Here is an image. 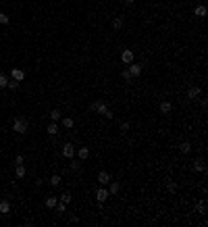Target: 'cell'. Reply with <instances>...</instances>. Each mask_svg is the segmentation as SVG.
I'll return each mask as SVG.
<instances>
[{
    "label": "cell",
    "mask_w": 208,
    "mask_h": 227,
    "mask_svg": "<svg viewBox=\"0 0 208 227\" xmlns=\"http://www.w3.org/2000/svg\"><path fill=\"white\" fill-rule=\"evenodd\" d=\"M125 2H127V4H133V2H135V0H125Z\"/></svg>",
    "instance_id": "d590c367"
},
{
    "label": "cell",
    "mask_w": 208,
    "mask_h": 227,
    "mask_svg": "<svg viewBox=\"0 0 208 227\" xmlns=\"http://www.w3.org/2000/svg\"><path fill=\"white\" fill-rule=\"evenodd\" d=\"M121 61L123 63H133V50H123V54H121Z\"/></svg>",
    "instance_id": "5b68a950"
},
{
    "label": "cell",
    "mask_w": 208,
    "mask_h": 227,
    "mask_svg": "<svg viewBox=\"0 0 208 227\" xmlns=\"http://www.w3.org/2000/svg\"><path fill=\"white\" fill-rule=\"evenodd\" d=\"M129 75L131 77H138L139 73H142V65H138V63H129Z\"/></svg>",
    "instance_id": "3957f363"
},
{
    "label": "cell",
    "mask_w": 208,
    "mask_h": 227,
    "mask_svg": "<svg viewBox=\"0 0 208 227\" xmlns=\"http://www.w3.org/2000/svg\"><path fill=\"white\" fill-rule=\"evenodd\" d=\"M61 183V175H52L50 177V186H58Z\"/></svg>",
    "instance_id": "484cf974"
},
{
    "label": "cell",
    "mask_w": 208,
    "mask_h": 227,
    "mask_svg": "<svg viewBox=\"0 0 208 227\" xmlns=\"http://www.w3.org/2000/svg\"><path fill=\"white\" fill-rule=\"evenodd\" d=\"M15 165H23V156H21V154L15 156Z\"/></svg>",
    "instance_id": "d6a6232c"
},
{
    "label": "cell",
    "mask_w": 208,
    "mask_h": 227,
    "mask_svg": "<svg viewBox=\"0 0 208 227\" xmlns=\"http://www.w3.org/2000/svg\"><path fill=\"white\" fill-rule=\"evenodd\" d=\"M194 171H198V173H206V165H204V160H202V158L194 160Z\"/></svg>",
    "instance_id": "277c9868"
},
{
    "label": "cell",
    "mask_w": 208,
    "mask_h": 227,
    "mask_svg": "<svg viewBox=\"0 0 208 227\" xmlns=\"http://www.w3.org/2000/svg\"><path fill=\"white\" fill-rule=\"evenodd\" d=\"M8 21H11V19H8V15H4V13H0V23H2V25H7Z\"/></svg>",
    "instance_id": "f546056e"
},
{
    "label": "cell",
    "mask_w": 208,
    "mask_h": 227,
    "mask_svg": "<svg viewBox=\"0 0 208 227\" xmlns=\"http://www.w3.org/2000/svg\"><path fill=\"white\" fill-rule=\"evenodd\" d=\"M194 211H196V213H200V215H204V213H206V202H204V200H202V202H198Z\"/></svg>",
    "instance_id": "9a60e30c"
},
{
    "label": "cell",
    "mask_w": 208,
    "mask_h": 227,
    "mask_svg": "<svg viewBox=\"0 0 208 227\" xmlns=\"http://www.w3.org/2000/svg\"><path fill=\"white\" fill-rule=\"evenodd\" d=\"M8 211H11V202H8V200H2V202H0V213L7 215Z\"/></svg>",
    "instance_id": "4fadbf2b"
},
{
    "label": "cell",
    "mask_w": 208,
    "mask_h": 227,
    "mask_svg": "<svg viewBox=\"0 0 208 227\" xmlns=\"http://www.w3.org/2000/svg\"><path fill=\"white\" fill-rule=\"evenodd\" d=\"M171 109H173V106H171V102H169V100H162V102H160V113L169 115V113H171Z\"/></svg>",
    "instance_id": "9c48e42d"
},
{
    "label": "cell",
    "mask_w": 208,
    "mask_h": 227,
    "mask_svg": "<svg viewBox=\"0 0 208 227\" xmlns=\"http://www.w3.org/2000/svg\"><path fill=\"white\" fill-rule=\"evenodd\" d=\"M61 117H62V115H61V110H58V109L50 110V119H52V121H61Z\"/></svg>",
    "instance_id": "2e32d148"
},
{
    "label": "cell",
    "mask_w": 208,
    "mask_h": 227,
    "mask_svg": "<svg viewBox=\"0 0 208 227\" xmlns=\"http://www.w3.org/2000/svg\"><path fill=\"white\" fill-rule=\"evenodd\" d=\"M7 88H8V90H17V88H19V81H15V79H11V81L7 83Z\"/></svg>",
    "instance_id": "83f0119b"
},
{
    "label": "cell",
    "mask_w": 208,
    "mask_h": 227,
    "mask_svg": "<svg viewBox=\"0 0 208 227\" xmlns=\"http://www.w3.org/2000/svg\"><path fill=\"white\" fill-rule=\"evenodd\" d=\"M73 154H75V148H73V146H71V144H65V146H62V156L71 158V156H73Z\"/></svg>",
    "instance_id": "8992f818"
},
{
    "label": "cell",
    "mask_w": 208,
    "mask_h": 227,
    "mask_svg": "<svg viewBox=\"0 0 208 227\" xmlns=\"http://www.w3.org/2000/svg\"><path fill=\"white\" fill-rule=\"evenodd\" d=\"M15 173H17V177H23V175H25V167H23V165H17Z\"/></svg>",
    "instance_id": "d4e9b609"
},
{
    "label": "cell",
    "mask_w": 208,
    "mask_h": 227,
    "mask_svg": "<svg viewBox=\"0 0 208 227\" xmlns=\"http://www.w3.org/2000/svg\"><path fill=\"white\" fill-rule=\"evenodd\" d=\"M46 131H48L50 136H54V133H58V127H56V123H50L48 127H46Z\"/></svg>",
    "instance_id": "44dd1931"
},
{
    "label": "cell",
    "mask_w": 208,
    "mask_h": 227,
    "mask_svg": "<svg viewBox=\"0 0 208 227\" xmlns=\"http://www.w3.org/2000/svg\"><path fill=\"white\" fill-rule=\"evenodd\" d=\"M56 202H58V200H56L54 196H50V198H46V206H48V208H54Z\"/></svg>",
    "instance_id": "ffe728a7"
},
{
    "label": "cell",
    "mask_w": 208,
    "mask_h": 227,
    "mask_svg": "<svg viewBox=\"0 0 208 227\" xmlns=\"http://www.w3.org/2000/svg\"><path fill=\"white\" fill-rule=\"evenodd\" d=\"M187 96L192 98V100H196V98L200 96V88H189L187 90Z\"/></svg>",
    "instance_id": "5bb4252c"
},
{
    "label": "cell",
    "mask_w": 208,
    "mask_h": 227,
    "mask_svg": "<svg viewBox=\"0 0 208 227\" xmlns=\"http://www.w3.org/2000/svg\"><path fill=\"white\" fill-rule=\"evenodd\" d=\"M104 117H106V119H112V110L108 109V110H106V113H104Z\"/></svg>",
    "instance_id": "e575fe53"
},
{
    "label": "cell",
    "mask_w": 208,
    "mask_h": 227,
    "mask_svg": "<svg viewBox=\"0 0 208 227\" xmlns=\"http://www.w3.org/2000/svg\"><path fill=\"white\" fill-rule=\"evenodd\" d=\"M61 200H62V202H67V204H69V202H71V194H69V192H65V194L61 196Z\"/></svg>",
    "instance_id": "4dcf8cb0"
},
{
    "label": "cell",
    "mask_w": 208,
    "mask_h": 227,
    "mask_svg": "<svg viewBox=\"0 0 208 227\" xmlns=\"http://www.w3.org/2000/svg\"><path fill=\"white\" fill-rule=\"evenodd\" d=\"M56 211H58V213H65V208H67V202H62V200H61V202H56Z\"/></svg>",
    "instance_id": "cb8c5ba5"
},
{
    "label": "cell",
    "mask_w": 208,
    "mask_h": 227,
    "mask_svg": "<svg viewBox=\"0 0 208 227\" xmlns=\"http://www.w3.org/2000/svg\"><path fill=\"white\" fill-rule=\"evenodd\" d=\"M11 75H13V79H15V81H23L25 73H23V69H13V71H11Z\"/></svg>",
    "instance_id": "ba28073f"
},
{
    "label": "cell",
    "mask_w": 208,
    "mask_h": 227,
    "mask_svg": "<svg viewBox=\"0 0 208 227\" xmlns=\"http://www.w3.org/2000/svg\"><path fill=\"white\" fill-rule=\"evenodd\" d=\"M90 109H92V110H96V113H100V115H104V113L108 110V106L104 104V100H96V102H92V104H90Z\"/></svg>",
    "instance_id": "7a4b0ae2"
},
{
    "label": "cell",
    "mask_w": 208,
    "mask_h": 227,
    "mask_svg": "<svg viewBox=\"0 0 208 227\" xmlns=\"http://www.w3.org/2000/svg\"><path fill=\"white\" fill-rule=\"evenodd\" d=\"M121 75H123V79H127V81H131V79H133V77L129 75V71H127V69H125L123 73H121Z\"/></svg>",
    "instance_id": "1f68e13d"
},
{
    "label": "cell",
    "mask_w": 208,
    "mask_h": 227,
    "mask_svg": "<svg viewBox=\"0 0 208 227\" xmlns=\"http://www.w3.org/2000/svg\"><path fill=\"white\" fill-rule=\"evenodd\" d=\"M27 127H29V123L23 117H15L13 119V131H15V133H25Z\"/></svg>",
    "instance_id": "6da1fadb"
},
{
    "label": "cell",
    "mask_w": 208,
    "mask_h": 227,
    "mask_svg": "<svg viewBox=\"0 0 208 227\" xmlns=\"http://www.w3.org/2000/svg\"><path fill=\"white\" fill-rule=\"evenodd\" d=\"M121 129H123V131L129 129V121H123V123H121Z\"/></svg>",
    "instance_id": "836d02e7"
},
{
    "label": "cell",
    "mask_w": 208,
    "mask_h": 227,
    "mask_svg": "<svg viewBox=\"0 0 208 227\" xmlns=\"http://www.w3.org/2000/svg\"><path fill=\"white\" fill-rule=\"evenodd\" d=\"M0 179H2V173H0Z\"/></svg>",
    "instance_id": "8d00e7d4"
},
{
    "label": "cell",
    "mask_w": 208,
    "mask_h": 227,
    "mask_svg": "<svg viewBox=\"0 0 208 227\" xmlns=\"http://www.w3.org/2000/svg\"><path fill=\"white\" fill-rule=\"evenodd\" d=\"M166 190H169V192H175V190H177L175 181H171V179H169V181H166Z\"/></svg>",
    "instance_id": "f1b7e54d"
},
{
    "label": "cell",
    "mask_w": 208,
    "mask_h": 227,
    "mask_svg": "<svg viewBox=\"0 0 208 227\" xmlns=\"http://www.w3.org/2000/svg\"><path fill=\"white\" fill-rule=\"evenodd\" d=\"M123 27V19H121V17H115V19H112V29H121Z\"/></svg>",
    "instance_id": "e0dca14e"
},
{
    "label": "cell",
    "mask_w": 208,
    "mask_h": 227,
    "mask_svg": "<svg viewBox=\"0 0 208 227\" xmlns=\"http://www.w3.org/2000/svg\"><path fill=\"white\" fill-rule=\"evenodd\" d=\"M61 119H62V125H65L67 129H71V127H73V119H71V117H61Z\"/></svg>",
    "instance_id": "d6986e66"
},
{
    "label": "cell",
    "mask_w": 208,
    "mask_h": 227,
    "mask_svg": "<svg viewBox=\"0 0 208 227\" xmlns=\"http://www.w3.org/2000/svg\"><path fill=\"white\" fill-rule=\"evenodd\" d=\"M108 183H111V181H108ZM119 188H121V186L112 181V183H111V188H108V194H117V192H119Z\"/></svg>",
    "instance_id": "7402d4cb"
},
{
    "label": "cell",
    "mask_w": 208,
    "mask_h": 227,
    "mask_svg": "<svg viewBox=\"0 0 208 227\" xmlns=\"http://www.w3.org/2000/svg\"><path fill=\"white\" fill-rule=\"evenodd\" d=\"M194 13H196V17H206V13H208V11H206V7H204V4H198Z\"/></svg>",
    "instance_id": "8fae6325"
},
{
    "label": "cell",
    "mask_w": 208,
    "mask_h": 227,
    "mask_svg": "<svg viewBox=\"0 0 208 227\" xmlns=\"http://www.w3.org/2000/svg\"><path fill=\"white\" fill-rule=\"evenodd\" d=\"M179 150L183 152V154H189V152H192V144H189V142H181V144H179Z\"/></svg>",
    "instance_id": "7c38bea8"
},
{
    "label": "cell",
    "mask_w": 208,
    "mask_h": 227,
    "mask_svg": "<svg viewBox=\"0 0 208 227\" xmlns=\"http://www.w3.org/2000/svg\"><path fill=\"white\" fill-rule=\"evenodd\" d=\"M7 83H8L7 75H4V73H0V90H2V88H7Z\"/></svg>",
    "instance_id": "4316f807"
},
{
    "label": "cell",
    "mask_w": 208,
    "mask_h": 227,
    "mask_svg": "<svg viewBox=\"0 0 208 227\" xmlns=\"http://www.w3.org/2000/svg\"><path fill=\"white\" fill-rule=\"evenodd\" d=\"M71 171H73V173L81 171V165H79V160H73V163H71Z\"/></svg>",
    "instance_id": "603a6c76"
},
{
    "label": "cell",
    "mask_w": 208,
    "mask_h": 227,
    "mask_svg": "<svg viewBox=\"0 0 208 227\" xmlns=\"http://www.w3.org/2000/svg\"><path fill=\"white\" fill-rule=\"evenodd\" d=\"M108 196H111V194H108V190H102V188H100V190H96V198H98V202H104V200L108 198Z\"/></svg>",
    "instance_id": "52a82bcc"
},
{
    "label": "cell",
    "mask_w": 208,
    "mask_h": 227,
    "mask_svg": "<svg viewBox=\"0 0 208 227\" xmlns=\"http://www.w3.org/2000/svg\"><path fill=\"white\" fill-rule=\"evenodd\" d=\"M88 156H90V148H85V146H83V148H79V158L83 160V158H88Z\"/></svg>",
    "instance_id": "ac0fdd59"
},
{
    "label": "cell",
    "mask_w": 208,
    "mask_h": 227,
    "mask_svg": "<svg viewBox=\"0 0 208 227\" xmlns=\"http://www.w3.org/2000/svg\"><path fill=\"white\" fill-rule=\"evenodd\" d=\"M111 181V175L106 171H102V173H98V183H108Z\"/></svg>",
    "instance_id": "30bf717a"
}]
</instances>
